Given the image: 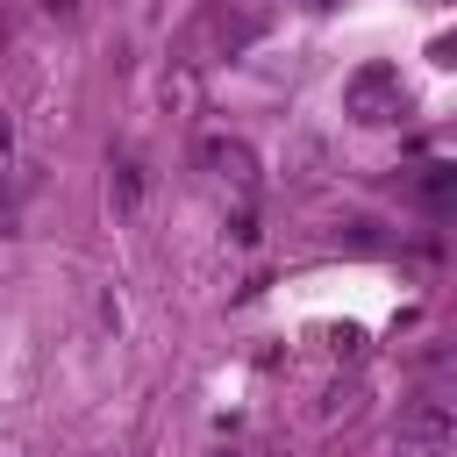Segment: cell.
I'll return each instance as SVG.
<instances>
[{
  "label": "cell",
  "mask_w": 457,
  "mask_h": 457,
  "mask_svg": "<svg viewBox=\"0 0 457 457\" xmlns=\"http://www.w3.org/2000/svg\"><path fill=\"white\" fill-rule=\"evenodd\" d=\"M343 107H350L357 121H393V114L407 107V93H400V71H393V64H364V71L343 86Z\"/></svg>",
  "instance_id": "1"
},
{
  "label": "cell",
  "mask_w": 457,
  "mask_h": 457,
  "mask_svg": "<svg viewBox=\"0 0 457 457\" xmlns=\"http://www.w3.org/2000/svg\"><path fill=\"white\" fill-rule=\"evenodd\" d=\"M450 436H457L450 407H443V400H421V407L400 421V457H443V450H450Z\"/></svg>",
  "instance_id": "2"
},
{
  "label": "cell",
  "mask_w": 457,
  "mask_h": 457,
  "mask_svg": "<svg viewBox=\"0 0 457 457\" xmlns=\"http://www.w3.org/2000/svg\"><path fill=\"white\" fill-rule=\"evenodd\" d=\"M200 157H207V164H214L228 186H243V193L257 186V157H250V143H207Z\"/></svg>",
  "instance_id": "3"
},
{
  "label": "cell",
  "mask_w": 457,
  "mask_h": 457,
  "mask_svg": "<svg viewBox=\"0 0 457 457\" xmlns=\"http://www.w3.org/2000/svg\"><path fill=\"white\" fill-rule=\"evenodd\" d=\"M107 193H114V207L129 214V207L143 200V164H136V157H114V179H107Z\"/></svg>",
  "instance_id": "4"
},
{
  "label": "cell",
  "mask_w": 457,
  "mask_h": 457,
  "mask_svg": "<svg viewBox=\"0 0 457 457\" xmlns=\"http://www.w3.org/2000/svg\"><path fill=\"white\" fill-rule=\"evenodd\" d=\"M7 150H14V121L0 114V164H7Z\"/></svg>",
  "instance_id": "5"
},
{
  "label": "cell",
  "mask_w": 457,
  "mask_h": 457,
  "mask_svg": "<svg viewBox=\"0 0 457 457\" xmlns=\"http://www.w3.org/2000/svg\"><path fill=\"white\" fill-rule=\"evenodd\" d=\"M43 7H50L57 21H71V14H79V0H43Z\"/></svg>",
  "instance_id": "6"
},
{
  "label": "cell",
  "mask_w": 457,
  "mask_h": 457,
  "mask_svg": "<svg viewBox=\"0 0 457 457\" xmlns=\"http://www.w3.org/2000/svg\"><path fill=\"white\" fill-rule=\"evenodd\" d=\"M7 43H14V14L0 7V57H7Z\"/></svg>",
  "instance_id": "7"
},
{
  "label": "cell",
  "mask_w": 457,
  "mask_h": 457,
  "mask_svg": "<svg viewBox=\"0 0 457 457\" xmlns=\"http://www.w3.org/2000/svg\"><path fill=\"white\" fill-rule=\"evenodd\" d=\"M221 457H243V450H221Z\"/></svg>",
  "instance_id": "8"
}]
</instances>
